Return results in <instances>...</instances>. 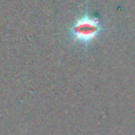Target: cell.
<instances>
[{"label": "cell", "mask_w": 135, "mask_h": 135, "mask_svg": "<svg viewBox=\"0 0 135 135\" xmlns=\"http://www.w3.org/2000/svg\"><path fill=\"white\" fill-rule=\"evenodd\" d=\"M105 31L107 26L102 20L91 13L89 4H85L68 28V38L73 44H80L86 50Z\"/></svg>", "instance_id": "1"}]
</instances>
